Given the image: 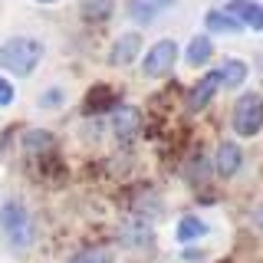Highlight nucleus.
<instances>
[{"label":"nucleus","mask_w":263,"mask_h":263,"mask_svg":"<svg viewBox=\"0 0 263 263\" xmlns=\"http://www.w3.org/2000/svg\"><path fill=\"white\" fill-rule=\"evenodd\" d=\"M40 60H43V43L36 36H7L0 43V69L7 76L27 79L40 69Z\"/></svg>","instance_id":"f257e3e1"},{"label":"nucleus","mask_w":263,"mask_h":263,"mask_svg":"<svg viewBox=\"0 0 263 263\" xmlns=\"http://www.w3.org/2000/svg\"><path fill=\"white\" fill-rule=\"evenodd\" d=\"M0 230H4L7 243H10L16 253H23L27 247H33V240H36L33 214L27 211V204L16 201V197H7V201L0 204Z\"/></svg>","instance_id":"f03ea898"},{"label":"nucleus","mask_w":263,"mask_h":263,"mask_svg":"<svg viewBox=\"0 0 263 263\" xmlns=\"http://www.w3.org/2000/svg\"><path fill=\"white\" fill-rule=\"evenodd\" d=\"M230 128H234L237 138H257L263 132V96L260 92H243L234 102Z\"/></svg>","instance_id":"7ed1b4c3"},{"label":"nucleus","mask_w":263,"mask_h":263,"mask_svg":"<svg viewBox=\"0 0 263 263\" xmlns=\"http://www.w3.org/2000/svg\"><path fill=\"white\" fill-rule=\"evenodd\" d=\"M175 63H178V43L175 40H158L142 56V72L148 79H164V76H171Z\"/></svg>","instance_id":"20e7f679"},{"label":"nucleus","mask_w":263,"mask_h":263,"mask_svg":"<svg viewBox=\"0 0 263 263\" xmlns=\"http://www.w3.org/2000/svg\"><path fill=\"white\" fill-rule=\"evenodd\" d=\"M112 135L122 145L138 142V135H142V109H135V105H115L112 109Z\"/></svg>","instance_id":"39448f33"},{"label":"nucleus","mask_w":263,"mask_h":263,"mask_svg":"<svg viewBox=\"0 0 263 263\" xmlns=\"http://www.w3.org/2000/svg\"><path fill=\"white\" fill-rule=\"evenodd\" d=\"M217 89H224V79H220V69H211V72H204L201 79L194 82L191 89H187V112H201V109H208L211 105V99L217 96Z\"/></svg>","instance_id":"423d86ee"},{"label":"nucleus","mask_w":263,"mask_h":263,"mask_svg":"<svg viewBox=\"0 0 263 263\" xmlns=\"http://www.w3.org/2000/svg\"><path fill=\"white\" fill-rule=\"evenodd\" d=\"M142 46H145V36L138 30L119 33V36L112 40V46H109V63L112 66H132L138 56H142Z\"/></svg>","instance_id":"0eeeda50"},{"label":"nucleus","mask_w":263,"mask_h":263,"mask_svg":"<svg viewBox=\"0 0 263 263\" xmlns=\"http://www.w3.org/2000/svg\"><path fill=\"white\" fill-rule=\"evenodd\" d=\"M211 168H214V175L224 178V181L237 178L240 168H243V148L237 142H220L217 152H214V158H211Z\"/></svg>","instance_id":"6e6552de"},{"label":"nucleus","mask_w":263,"mask_h":263,"mask_svg":"<svg viewBox=\"0 0 263 263\" xmlns=\"http://www.w3.org/2000/svg\"><path fill=\"white\" fill-rule=\"evenodd\" d=\"M224 10L243 30H263V4H257V0H227Z\"/></svg>","instance_id":"1a4fd4ad"},{"label":"nucleus","mask_w":263,"mask_h":263,"mask_svg":"<svg viewBox=\"0 0 263 263\" xmlns=\"http://www.w3.org/2000/svg\"><path fill=\"white\" fill-rule=\"evenodd\" d=\"M204 30L217 33V36H237V33H243V27L224 10V7H214V10L204 13Z\"/></svg>","instance_id":"9d476101"},{"label":"nucleus","mask_w":263,"mask_h":263,"mask_svg":"<svg viewBox=\"0 0 263 263\" xmlns=\"http://www.w3.org/2000/svg\"><path fill=\"white\" fill-rule=\"evenodd\" d=\"M214 60V43L208 33H197L191 36V43L184 46V63L191 66V69H201V66H208Z\"/></svg>","instance_id":"9b49d317"},{"label":"nucleus","mask_w":263,"mask_h":263,"mask_svg":"<svg viewBox=\"0 0 263 263\" xmlns=\"http://www.w3.org/2000/svg\"><path fill=\"white\" fill-rule=\"evenodd\" d=\"M208 234H211L208 220H201L197 214H184V217L178 220V227H175L178 243H194V240H201V237H208Z\"/></svg>","instance_id":"f8f14e48"},{"label":"nucleus","mask_w":263,"mask_h":263,"mask_svg":"<svg viewBox=\"0 0 263 263\" xmlns=\"http://www.w3.org/2000/svg\"><path fill=\"white\" fill-rule=\"evenodd\" d=\"M119 0H79V16L86 23H109Z\"/></svg>","instance_id":"ddd939ff"},{"label":"nucleus","mask_w":263,"mask_h":263,"mask_svg":"<svg viewBox=\"0 0 263 263\" xmlns=\"http://www.w3.org/2000/svg\"><path fill=\"white\" fill-rule=\"evenodd\" d=\"M217 69H220V79H224V89H240L247 82V76H250V66H247L243 60H237V56L224 60Z\"/></svg>","instance_id":"4468645a"},{"label":"nucleus","mask_w":263,"mask_h":263,"mask_svg":"<svg viewBox=\"0 0 263 263\" xmlns=\"http://www.w3.org/2000/svg\"><path fill=\"white\" fill-rule=\"evenodd\" d=\"M125 13H128V20L138 23V30H142V27H148V23H152L161 10L152 4V0H125Z\"/></svg>","instance_id":"2eb2a0df"},{"label":"nucleus","mask_w":263,"mask_h":263,"mask_svg":"<svg viewBox=\"0 0 263 263\" xmlns=\"http://www.w3.org/2000/svg\"><path fill=\"white\" fill-rule=\"evenodd\" d=\"M122 243L125 247H148L152 243V227L145 220H132V224L122 227Z\"/></svg>","instance_id":"dca6fc26"},{"label":"nucleus","mask_w":263,"mask_h":263,"mask_svg":"<svg viewBox=\"0 0 263 263\" xmlns=\"http://www.w3.org/2000/svg\"><path fill=\"white\" fill-rule=\"evenodd\" d=\"M115 109V96L109 92L105 86H99L92 89V96L82 102V112H89V115H99V112H112Z\"/></svg>","instance_id":"f3484780"},{"label":"nucleus","mask_w":263,"mask_h":263,"mask_svg":"<svg viewBox=\"0 0 263 263\" xmlns=\"http://www.w3.org/2000/svg\"><path fill=\"white\" fill-rule=\"evenodd\" d=\"M66 263H112V250L109 247H86V250L72 253Z\"/></svg>","instance_id":"a211bd4d"},{"label":"nucleus","mask_w":263,"mask_h":263,"mask_svg":"<svg viewBox=\"0 0 263 263\" xmlns=\"http://www.w3.org/2000/svg\"><path fill=\"white\" fill-rule=\"evenodd\" d=\"M23 145H27L30 152H46V148H56V142H53V132H46V128H33V132H27Z\"/></svg>","instance_id":"6ab92c4d"},{"label":"nucleus","mask_w":263,"mask_h":263,"mask_svg":"<svg viewBox=\"0 0 263 263\" xmlns=\"http://www.w3.org/2000/svg\"><path fill=\"white\" fill-rule=\"evenodd\" d=\"M16 102V86L7 76H0V109H10Z\"/></svg>","instance_id":"aec40b11"},{"label":"nucleus","mask_w":263,"mask_h":263,"mask_svg":"<svg viewBox=\"0 0 263 263\" xmlns=\"http://www.w3.org/2000/svg\"><path fill=\"white\" fill-rule=\"evenodd\" d=\"M66 102V92L60 86H53V89H46L43 96H40V105H43V109H56V105H63Z\"/></svg>","instance_id":"412c9836"},{"label":"nucleus","mask_w":263,"mask_h":263,"mask_svg":"<svg viewBox=\"0 0 263 263\" xmlns=\"http://www.w3.org/2000/svg\"><path fill=\"white\" fill-rule=\"evenodd\" d=\"M250 220H253V227H257V230H263V201L250 211Z\"/></svg>","instance_id":"4be33fe9"},{"label":"nucleus","mask_w":263,"mask_h":263,"mask_svg":"<svg viewBox=\"0 0 263 263\" xmlns=\"http://www.w3.org/2000/svg\"><path fill=\"white\" fill-rule=\"evenodd\" d=\"M181 257H184V260H201V257H204V253H201V250H191V247H187V250H184V253H181Z\"/></svg>","instance_id":"5701e85b"},{"label":"nucleus","mask_w":263,"mask_h":263,"mask_svg":"<svg viewBox=\"0 0 263 263\" xmlns=\"http://www.w3.org/2000/svg\"><path fill=\"white\" fill-rule=\"evenodd\" d=\"M155 7H158V10H168V7H175V0H152Z\"/></svg>","instance_id":"b1692460"},{"label":"nucleus","mask_w":263,"mask_h":263,"mask_svg":"<svg viewBox=\"0 0 263 263\" xmlns=\"http://www.w3.org/2000/svg\"><path fill=\"white\" fill-rule=\"evenodd\" d=\"M36 4H43V7H53V4H60V0H36Z\"/></svg>","instance_id":"393cba45"}]
</instances>
